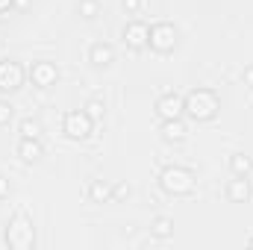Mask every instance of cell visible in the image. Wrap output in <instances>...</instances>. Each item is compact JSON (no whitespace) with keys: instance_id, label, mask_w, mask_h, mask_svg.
I'll return each instance as SVG.
<instances>
[{"instance_id":"cell-1","label":"cell","mask_w":253,"mask_h":250,"mask_svg":"<svg viewBox=\"0 0 253 250\" xmlns=\"http://www.w3.org/2000/svg\"><path fill=\"white\" fill-rule=\"evenodd\" d=\"M183 106H186V115L191 121H212L221 109V100L212 88H194L183 97Z\"/></svg>"},{"instance_id":"cell-2","label":"cell","mask_w":253,"mask_h":250,"mask_svg":"<svg viewBox=\"0 0 253 250\" xmlns=\"http://www.w3.org/2000/svg\"><path fill=\"white\" fill-rule=\"evenodd\" d=\"M159 186L165 188L168 194H189L194 188V171L183 168V165H168L162 174H159Z\"/></svg>"},{"instance_id":"cell-3","label":"cell","mask_w":253,"mask_h":250,"mask_svg":"<svg viewBox=\"0 0 253 250\" xmlns=\"http://www.w3.org/2000/svg\"><path fill=\"white\" fill-rule=\"evenodd\" d=\"M6 245L12 250H30L36 245V230L27 215H15L6 227Z\"/></svg>"},{"instance_id":"cell-4","label":"cell","mask_w":253,"mask_h":250,"mask_svg":"<svg viewBox=\"0 0 253 250\" xmlns=\"http://www.w3.org/2000/svg\"><path fill=\"white\" fill-rule=\"evenodd\" d=\"M62 129L68 138H74V141H83V138H88L91 135V129H94V118L85 112V109H74V112H68L62 121Z\"/></svg>"},{"instance_id":"cell-5","label":"cell","mask_w":253,"mask_h":250,"mask_svg":"<svg viewBox=\"0 0 253 250\" xmlns=\"http://www.w3.org/2000/svg\"><path fill=\"white\" fill-rule=\"evenodd\" d=\"M156 53H171L177 47V27L168 21H159L150 27V42H147Z\"/></svg>"},{"instance_id":"cell-6","label":"cell","mask_w":253,"mask_h":250,"mask_svg":"<svg viewBox=\"0 0 253 250\" xmlns=\"http://www.w3.org/2000/svg\"><path fill=\"white\" fill-rule=\"evenodd\" d=\"M21 83H24V68L18 62H12V59H3L0 62V91H18L21 88Z\"/></svg>"},{"instance_id":"cell-7","label":"cell","mask_w":253,"mask_h":250,"mask_svg":"<svg viewBox=\"0 0 253 250\" xmlns=\"http://www.w3.org/2000/svg\"><path fill=\"white\" fill-rule=\"evenodd\" d=\"M156 115H159L162 121H171V118H183V115H186L183 97H180V94H174V91L162 94V97L156 100Z\"/></svg>"},{"instance_id":"cell-8","label":"cell","mask_w":253,"mask_h":250,"mask_svg":"<svg viewBox=\"0 0 253 250\" xmlns=\"http://www.w3.org/2000/svg\"><path fill=\"white\" fill-rule=\"evenodd\" d=\"M147 42H150V27L144 21H129L124 27V44L126 47L141 50V47H147Z\"/></svg>"},{"instance_id":"cell-9","label":"cell","mask_w":253,"mask_h":250,"mask_svg":"<svg viewBox=\"0 0 253 250\" xmlns=\"http://www.w3.org/2000/svg\"><path fill=\"white\" fill-rule=\"evenodd\" d=\"M30 80H33V85H39V88H50L56 80H59V71H56V65L53 62H33L30 65Z\"/></svg>"},{"instance_id":"cell-10","label":"cell","mask_w":253,"mask_h":250,"mask_svg":"<svg viewBox=\"0 0 253 250\" xmlns=\"http://www.w3.org/2000/svg\"><path fill=\"white\" fill-rule=\"evenodd\" d=\"M251 183H248V177H236V180H230L227 183V197L233 200V203H248L251 200Z\"/></svg>"},{"instance_id":"cell-11","label":"cell","mask_w":253,"mask_h":250,"mask_svg":"<svg viewBox=\"0 0 253 250\" xmlns=\"http://www.w3.org/2000/svg\"><path fill=\"white\" fill-rule=\"evenodd\" d=\"M18 156H21L24 162H39V159L44 156V147H42L39 138H21V141H18Z\"/></svg>"},{"instance_id":"cell-12","label":"cell","mask_w":253,"mask_h":250,"mask_svg":"<svg viewBox=\"0 0 253 250\" xmlns=\"http://www.w3.org/2000/svg\"><path fill=\"white\" fill-rule=\"evenodd\" d=\"M88 59H91V65H97V68H106V65L115 62V50H112L106 42H97V44H91Z\"/></svg>"},{"instance_id":"cell-13","label":"cell","mask_w":253,"mask_h":250,"mask_svg":"<svg viewBox=\"0 0 253 250\" xmlns=\"http://www.w3.org/2000/svg\"><path fill=\"white\" fill-rule=\"evenodd\" d=\"M159 132H162L165 141H183L189 129H186V124H183V118H171V121H162Z\"/></svg>"},{"instance_id":"cell-14","label":"cell","mask_w":253,"mask_h":250,"mask_svg":"<svg viewBox=\"0 0 253 250\" xmlns=\"http://www.w3.org/2000/svg\"><path fill=\"white\" fill-rule=\"evenodd\" d=\"M150 236H153V239H171V236H174V221H171L168 215L153 218V224H150Z\"/></svg>"},{"instance_id":"cell-15","label":"cell","mask_w":253,"mask_h":250,"mask_svg":"<svg viewBox=\"0 0 253 250\" xmlns=\"http://www.w3.org/2000/svg\"><path fill=\"white\" fill-rule=\"evenodd\" d=\"M88 197H91L94 203H109V200H112V186L103 183V180H91V186H88Z\"/></svg>"},{"instance_id":"cell-16","label":"cell","mask_w":253,"mask_h":250,"mask_svg":"<svg viewBox=\"0 0 253 250\" xmlns=\"http://www.w3.org/2000/svg\"><path fill=\"white\" fill-rule=\"evenodd\" d=\"M230 171H233L236 177H248L253 171V159L245 156V153H233V156H230Z\"/></svg>"},{"instance_id":"cell-17","label":"cell","mask_w":253,"mask_h":250,"mask_svg":"<svg viewBox=\"0 0 253 250\" xmlns=\"http://www.w3.org/2000/svg\"><path fill=\"white\" fill-rule=\"evenodd\" d=\"M77 12H80V18L91 21V18L100 15V0H80V3H77Z\"/></svg>"},{"instance_id":"cell-18","label":"cell","mask_w":253,"mask_h":250,"mask_svg":"<svg viewBox=\"0 0 253 250\" xmlns=\"http://www.w3.org/2000/svg\"><path fill=\"white\" fill-rule=\"evenodd\" d=\"M18 129H21V138H39L42 135V124L36 118H24Z\"/></svg>"},{"instance_id":"cell-19","label":"cell","mask_w":253,"mask_h":250,"mask_svg":"<svg viewBox=\"0 0 253 250\" xmlns=\"http://www.w3.org/2000/svg\"><path fill=\"white\" fill-rule=\"evenodd\" d=\"M85 112H88L91 118H103V112H106V106H103V100H100V97H91V100L85 103Z\"/></svg>"},{"instance_id":"cell-20","label":"cell","mask_w":253,"mask_h":250,"mask_svg":"<svg viewBox=\"0 0 253 250\" xmlns=\"http://www.w3.org/2000/svg\"><path fill=\"white\" fill-rule=\"evenodd\" d=\"M12 112H15L12 103H9V100H0V126H6L12 121Z\"/></svg>"},{"instance_id":"cell-21","label":"cell","mask_w":253,"mask_h":250,"mask_svg":"<svg viewBox=\"0 0 253 250\" xmlns=\"http://www.w3.org/2000/svg\"><path fill=\"white\" fill-rule=\"evenodd\" d=\"M132 194V188L126 186V183H118V186H112V200H126Z\"/></svg>"},{"instance_id":"cell-22","label":"cell","mask_w":253,"mask_h":250,"mask_svg":"<svg viewBox=\"0 0 253 250\" xmlns=\"http://www.w3.org/2000/svg\"><path fill=\"white\" fill-rule=\"evenodd\" d=\"M141 9V0H124V12H129V15H135Z\"/></svg>"},{"instance_id":"cell-23","label":"cell","mask_w":253,"mask_h":250,"mask_svg":"<svg viewBox=\"0 0 253 250\" xmlns=\"http://www.w3.org/2000/svg\"><path fill=\"white\" fill-rule=\"evenodd\" d=\"M242 80H245V85H251V88H253V65H248V68H245Z\"/></svg>"},{"instance_id":"cell-24","label":"cell","mask_w":253,"mask_h":250,"mask_svg":"<svg viewBox=\"0 0 253 250\" xmlns=\"http://www.w3.org/2000/svg\"><path fill=\"white\" fill-rule=\"evenodd\" d=\"M3 197H9V180L6 177H0V200Z\"/></svg>"},{"instance_id":"cell-25","label":"cell","mask_w":253,"mask_h":250,"mask_svg":"<svg viewBox=\"0 0 253 250\" xmlns=\"http://www.w3.org/2000/svg\"><path fill=\"white\" fill-rule=\"evenodd\" d=\"M12 3H15V0H0V12H6V9H12Z\"/></svg>"},{"instance_id":"cell-26","label":"cell","mask_w":253,"mask_h":250,"mask_svg":"<svg viewBox=\"0 0 253 250\" xmlns=\"http://www.w3.org/2000/svg\"><path fill=\"white\" fill-rule=\"evenodd\" d=\"M248 248H251V250H253V239H251V242H248Z\"/></svg>"}]
</instances>
